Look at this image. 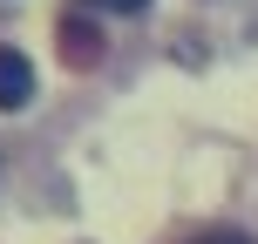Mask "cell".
<instances>
[{
	"label": "cell",
	"instance_id": "6da1fadb",
	"mask_svg": "<svg viewBox=\"0 0 258 244\" xmlns=\"http://www.w3.org/2000/svg\"><path fill=\"white\" fill-rule=\"evenodd\" d=\"M34 102V61L21 48H0V109H27Z\"/></svg>",
	"mask_w": 258,
	"mask_h": 244
},
{
	"label": "cell",
	"instance_id": "7a4b0ae2",
	"mask_svg": "<svg viewBox=\"0 0 258 244\" xmlns=\"http://www.w3.org/2000/svg\"><path fill=\"white\" fill-rule=\"evenodd\" d=\"M61 61L68 68H95V61H102V34H95L89 21H75V14L61 21Z\"/></svg>",
	"mask_w": 258,
	"mask_h": 244
},
{
	"label": "cell",
	"instance_id": "3957f363",
	"mask_svg": "<svg viewBox=\"0 0 258 244\" xmlns=\"http://www.w3.org/2000/svg\"><path fill=\"white\" fill-rule=\"evenodd\" d=\"M89 7H109V14H143L150 0H89Z\"/></svg>",
	"mask_w": 258,
	"mask_h": 244
},
{
	"label": "cell",
	"instance_id": "277c9868",
	"mask_svg": "<svg viewBox=\"0 0 258 244\" xmlns=\"http://www.w3.org/2000/svg\"><path fill=\"white\" fill-rule=\"evenodd\" d=\"M197 244H251V237H238V231H204Z\"/></svg>",
	"mask_w": 258,
	"mask_h": 244
}]
</instances>
